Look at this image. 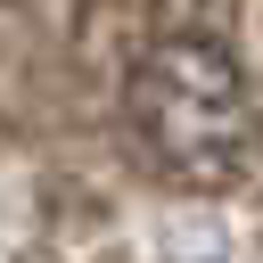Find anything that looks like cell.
<instances>
[{
    "mask_svg": "<svg viewBox=\"0 0 263 263\" xmlns=\"http://www.w3.org/2000/svg\"><path fill=\"white\" fill-rule=\"evenodd\" d=\"M123 123L148 148V164L164 181H189V189H230L255 164V140H263L247 66L214 33L148 41L123 74Z\"/></svg>",
    "mask_w": 263,
    "mask_h": 263,
    "instance_id": "1",
    "label": "cell"
}]
</instances>
